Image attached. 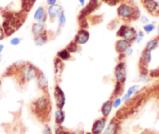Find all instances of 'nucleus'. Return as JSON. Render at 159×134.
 <instances>
[{
    "label": "nucleus",
    "mask_w": 159,
    "mask_h": 134,
    "mask_svg": "<svg viewBox=\"0 0 159 134\" xmlns=\"http://www.w3.org/2000/svg\"><path fill=\"white\" fill-rule=\"evenodd\" d=\"M52 102L49 94H42L30 103V110L39 121L48 123L52 112Z\"/></svg>",
    "instance_id": "obj_1"
},
{
    "label": "nucleus",
    "mask_w": 159,
    "mask_h": 134,
    "mask_svg": "<svg viewBox=\"0 0 159 134\" xmlns=\"http://www.w3.org/2000/svg\"><path fill=\"white\" fill-rule=\"evenodd\" d=\"M117 16L119 19L125 23L138 20L140 17V12L134 2L129 0H123L117 7Z\"/></svg>",
    "instance_id": "obj_2"
},
{
    "label": "nucleus",
    "mask_w": 159,
    "mask_h": 134,
    "mask_svg": "<svg viewBox=\"0 0 159 134\" xmlns=\"http://www.w3.org/2000/svg\"><path fill=\"white\" fill-rule=\"evenodd\" d=\"M40 69L32 63L25 61L15 74L16 81L20 85H24L35 80L39 73Z\"/></svg>",
    "instance_id": "obj_3"
},
{
    "label": "nucleus",
    "mask_w": 159,
    "mask_h": 134,
    "mask_svg": "<svg viewBox=\"0 0 159 134\" xmlns=\"http://www.w3.org/2000/svg\"><path fill=\"white\" fill-rule=\"evenodd\" d=\"M115 83L124 85L127 79V67L124 60H119L114 68Z\"/></svg>",
    "instance_id": "obj_4"
},
{
    "label": "nucleus",
    "mask_w": 159,
    "mask_h": 134,
    "mask_svg": "<svg viewBox=\"0 0 159 134\" xmlns=\"http://www.w3.org/2000/svg\"><path fill=\"white\" fill-rule=\"evenodd\" d=\"M137 33V30L135 28L128 25L127 23H125L120 26V27L118 29L116 32V36L121 39L126 40L133 44L135 40Z\"/></svg>",
    "instance_id": "obj_5"
},
{
    "label": "nucleus",
    "mask_w": 159,
    "mask_h": 134,
    "mask_svg": "<svg viewBox=\"0 0 159 134\" xmlns=\"http://www.w3.org/2000/svg\"><path fill=\"white\" fill-rule=\"evenodd\" d=\"M151 53L152 52H150V51H146L144 49L142 51L138 61L139 73L149 72L148 67H149L150 64H151V59H152V54H151Z\"/></svg>",
    "instance_id": "obj_6"
},
{
    "label": "nucleus",
    "mask_w": 159,
    "mask_h": 134,
    "mask_svg": "<svg viewBox=\"0 0 159 134\" xmlns=\"http://www.w3.org/2000/svg\"><path fill=\"white\" fill-rule=\"evenodd\" d=\"M53 96L55 99V105H56V109H64L66 102L65 92L63 89L61 88L59 84L56 83L54 87V92H53Z\"/></svg>",
    "instance_id": "obj_7"
},
{
    "label": "nucleus",
    "mask_w": 159,
    "mask_h": 134,
    "mask_svg": "<svg viewBox=\"0 0 159 134\" xmlns=\"http://www.w3.org/2000/svg\"><path fill=\"white\" fill-rule=\"evenodd\" d=\"M35 81H36L37 87L42 92V94H49L48 81L46 75H45L43 71L40 70Z\"/></svg>",
    "instance_id": "obj_8"
},
{
    "label": "nucleus",
    "mask_w": 159,
    "mask_h": 134,
    "mask_svg": "<svg viewBox=\"0 0 159 134\" xmlns=\"http://www.w3.org/2000/svg\"><path fill=\"white\" fill-rule=\"evenodd\" d=\"M140 2L150 15L159 16V3L156 0H140Z\"/></svg>",
    "instance_id": "obj_9"
},
{
    "label": "nucleus",
    "mask_w": 159,
    "mask_h": 134,
    "mask_svg": "<svg viewBox=\"0 0 159 134\" xmlns=\"http://www.w3.org/2000/svg\"><path fill=\"white\" fill-rule=\"evenodd\" d=\"M90 37H91V34L89 31L86 28H80L75 35L73 41L79 46H83L89 41Z\"/></svg>",
    "instance_id": "obj_10"
},
{
    "label": "nucleus",
    "mask_w": 159,
    "mask_h": 134,
    "mask_svg": "<svg viewBox=\"0 0 159 134\" xmlns=\"http://www.w3.org/2000/svg\"><path fill=\"white\" fill-rule=\"evenodd\" d=\"M64 10L62 6L59 3H56L53 6H50L47 8V13H48V19L50 23H53L59 18L61 13H63Z\"/></svg>",
    "instance_id": "obj_11"
},
{
    "label": "nucleus",
    "mask_w": 159,
    "mask_h": 134,
    "mask_svg": "<svg viewBox=\"0 0 159 134\" xmlns=\"http://www.w3.org/2000/svg\"><path fill=\"white\" fill-rule=\"evenodd\" d=\"M65 69V64L63 61L56 57L54 59V76L56 83L59 84L62 81V76Z\"/></svg>",
    "instance_id": "obj_12"
},
{
    "label": "nucleus",
    "mask_w": 159,
    "mask_h": 134,
    "mask_svg": "<svg viewBox=\"0 0 159 134\" xmlns=\"http://www.w3.org/2000/svg\"><path fill=\"white\" fill-rule=\"evenodd\" d=\"M121 129V123L117 118H113L105 126L102 134H119Z\"/></svg>",
    "instance_id": "obj_13"
},
{
    "label": "nucleus",
    "mask_w": 159,
    "mask_h": 134,
    "mask_svg": "<svg viewBox=\"0 0 159 134\" xmlns=\"http://www.w3.org/2000/svg\"><path fill=\"white\" fill-rule=\"evenodd\" d=\"M107 125V118L105 117H101L97 119L93 123L91 126V134H102L105 129V126Z\"/></svg>",
    "instance_id": "obj_14"
},
{
    "label": "nucleus",
    "mask_w": 159,
    "mask_h": 134,
    "mask_svg": "<svg viewBox=\"0 0 159 134\" xmlns=\"http://www.w3.org/2000/svg\"><path fill=\"white\" fill-rule=\"evenodd\" d=\"M130 47H132V43L121 38H119L115 43V51L119 55H123L125 51Z\"/></svg>",
    "instance_id": "obj_15"
},
{
    "label": "nucleus",
    "mask_w": 159,
    "mask_h": 134,
    "mask_svg": "<svg viewBox=\"0 0 159 134\" xmlns=\"http://www.w3.org/2000/svg\"><path fill=\"white\" fill-rule=\"evenodd\" d=\"M34 19L36 22L46 23L48 19V13H47V9L45 6H38L35 10L34 13Z\"/></svg>",
    "instance_id": "obj_16"
},
{
    "label": "nucleus",
    "mask_w": 159,
    "mask_h": 134,
    "mask_svg": "<svg viewBox=\"0 0 159 134\" xmlns=\"http://www.w3.org/2000/svg\"><path fill=\"white\" fill-rule=\"evenodd\" d=\"M140 89V86L139 85H133L132 86L129 87L126 92V93L122 97V100L124 103H127L131 100V98L134 96Z\"/></svg>",
    "instance_id": "obj_17"
},
{
    "label": "nucleus",
    "mask_w": 159,
    "mask_h": 134,
    "mask_svg": "<svg viewBox=\"0 0 159 134\" xmlns=\"http://www.w3.org/2000/svg\"><path fill=\"white\" fill-rule=\"evenodd\" d=\"M50 35L48 30H45L42 34L34 37V43L37 47H43L50 40Z\"/></svg>",
    "instance_id": "obj_18"
},
{
    "label": "nucleus",
    "mask_w": 159,
    "mask_h": 134,
    "mask_svg": "<svg viewBox=\"0 0 159 134\" xmlns=\"http://www.w3.org/2000/svg\"><path fill=\"white\" fill-rule=\"evenodd\" d=\"M112 109H113L112 98H110L109 99L106 100V101L102 104L100 111L102 116L105 117V118H108V117L110 115V114H111Z\"/></svg>",
    "instance_id": "obj_19"
},
{
    "label": "nucleus",
    "mask_w": 159,
    "mask_h": 134,
    "mask_svg": "<svg viewBox=\"0 0 159 134\" xmlns=\"http://www.w3.org/2000/svg\"><path fill=\"white\" fill-rule=\"evenodd\" d=\"M45 30H46V28H45V23L35 22L31 26V33L34 36V37L38 36L40 34H42Z\"/></svg>",
    "instance_id": "obj_20"
},
{
    "label": "nucleus",
    "mask_w": 159,
    "mask_h": 134,
    "mask_svg": "<svg viewBox=\"0 0 159 134\" xmlns=\"http://www.w3.org/2000/svg\"><path fill=\"white\" fill-rule=\"evenodd\" d=\"M159 47V37L157 36H156L155 37H153L152 39H151L150 40H148L146 43L144 47V50L146 51H150V52H153L154 51H155L157 48Z\"/></svg>",
    "instance_id": "obj_21"
},
{
    "label": "nucleus",
    "mask_w": 159,
    "mask_h": 134,
    "mask_svg": "<svg viewBox=\"0 0 159 134\" xmlns=\"http://www.w3.org/2000/svg\"><path fill=\"white\" fill-rule=\"evenodd\" d=\"M55 123L58 125H62L66 120V112L63 109H56L54 114Z\"/></svg>",
    "instance_id": "obj_22"
},
{
    "label": "nucleus",
    "mask_w": 159,
    "mask_h": 134,
    "mask_svg": "<svg viewBox=\"0 0 159 134\" xmlns=\"http://www.w3.org/2000/svg\"><path fill=\"white\" fill-rule=\"evenodd\" d=\"M72 54H71V53L68 51V49L66 48H64V49L59 51V52L57 53V54H56V57H59V59H61V60L63 61H70L73 58V55H72Z\"/></svg>",
    "instance_id": "obj_23"
},
{
    "label": "nucleus",
    "mask_w": 159,
    "mask_h": 134,
    "mask_svg": "<svg viewBox=\"0 0 159 134\" xmlns=\"http://www.w3.org/2000/svg\"><path fill=\"white\" fill-rule=\"evenodd\" d=\"M36 1L37 0H22L23 9H24V11L25 12L30 11Z\"/></svg>",
    "instance_id": "obj_24"
},
{
    "label": "nucleus",
    "mask_w": 159,
    "mask_h": 134,
    "mask_svg": "<svg viewBox=\"0 0 159 134\" xmlns=\"http://www.w3.org/2000/svg\"><path fill=\"white\" fill-rule=\"evenodd\" d=\"M156 26L155 24L152 23H148L145 24L143 27V31L146 34H150L152 32H154L156 30Z\"/></svg>",
    "instance_id": "obj_25"
},
{
    "label": "nucleus",
    "mask_w": 159,
    "mask_h": 134,
    "mask_svg": "<svg viewBox=\"0 0 159 134\" xmlns=\"http://www.w3.org/2000/svg\"><path fill=\"white\" fill-rule=\"evenodd\" d=\"M57 21H58V29H59V30H61L62 27H64V26L66 25V15L64 12L61 13V15L57 19Z\"/></svg>",
    "instance_id": "obj_26"
},
{
    "label": "nucleus",
    "mask_w": 159,
    "mask_h": 134,
    "mask_svg": "<svg viewBox=\"0 0 159 134\" xmlns=\"http://www.w3.org/2000/svg\"><path fill=\"white\" fill-rule=\"evenodd\" d=\"M79 48H80L79 45H77L76 44H75L73 41H72V42L69 44L68 46L66 47V48L68 49V51H70L71 54H75V53L78 52L80 50Z\"/></svg>",
    "instance_id": "obj_27"
},
{
    "label": "nucleus",
    "mask_w": 159,
    "mask_h": 134,
    "mask_svg": "<svg viewBox=\"0 0 159 134\" xmlns=\"http://www.w3.org/2000/svg\"><path fill=\"white\" fill-rule=\"evenodd\" d=\"M123 100H122V98L120 97H116V98H112V105H113V109H119L120 106L123 104Z\"/></svg>",
    "instance_id": "obj_28"
},
{
    "label": "nucleus",
    "mask_w": 159,
    "mask_h": 134,
    "mask_svg": "<svg viewBox=\"0 0 159 134\" xmlns=\"http://www.w3.org/2000/svg\"><path fill=\"white\" fill-rule=\"evenodd\" d=\"M123 1V0H101V2H105V4L110 6H116L119 5Z\"/></svg>",
    "instance_id": "obj_29"
},
{
    "label": "nucleus",
    "mask_w": 159,
    "mask_h": 134,
    "mask_svg": "<svg viewBox=\"0 0 159 134\" xmlns=\"http://www.w3.org/2000/svg\"><path fill=\"white\" fill-rule=\"evenodd\" d=\"M144 36H145L144 32L142 31V30H139V31H137V36H136L134 42H136L137 44H140V43L142 42V40H143Z\"/></svg>",
    "instance_id": "obj_30"
},
{
    "label": "nucleus",
    "mask_w": 159,
    "mask_h": 134,
    "mask_svg": "<svg viewBox=\"0 0 159 134\" xmlns=\"http://www.w3.org/2000/svg\"><path fill=\"white\" fill-rule=\"evenodd\" d=\"M21 40H21V38L17 37V36H15V37H13L11 40H10V45H12V46L16 47L20 44Z\"/></svg>",
    "instance_id": "obj_31"
},
{
    "label": "nucleus",
    "mask_w": 159,
    "mask_h": 134,
    "mask_svg": "<svg viewBox=\"0 0 159 134\" xmlns=\"http://www.w3.org/2000/svg\"><path fill=\"white\" fill-rule=\"evenodd\" d=\"M149 75L151 77H156L159 78V67L156 69L152 70V71H149Z\"/></svg>",
    "instance_id": "obj_32"
},
{
    "label": "nucleus",
    "mask_w": 159,
    "mask_h": 134,
    "mask_svg": "<svg viewBox=\"0 0 159 134\" xmlns=\"http://www.w3.org/2000/svg\"><path fill=\"white\" fill-rule=\"evenodd\" d=\"M64 128L62 125H58L56 124L54 126V132L55 134H60L62 131L64 130Z\"/></svg>",
    "instance_id": "obj_33"
},
{
    "label": "nucleus",
    "mask_w": 159,
    "mask_h": 134,
    "mask_svg": "<svg viewBox=\"0 0 159 134\" xmlns=\"http://www.w3.org/2000/svg\"><path fill=\"white\" fill-rule=\"evenodd\" d=\"M42 132H43V134H52V130L51 127H50L49 125H48V123H45V124L44 125Z\"/></svg>",
    "instance_id": "obj_34"
},
{
    "label": "nucleus",
    "mask_w": 159,
    "mask_h": 134,
    "mask_svg": "<svg viewBox=\"0 0 159 134\" xmlns=\"http://www.w3.org/2000/svg\"><path fill=\"white\" fill-rule=\"evenodd\" d=\"M140 21L141 22V23H143V25H145V24L148 23H149V19H148V16H140Z\"/></svg>",
    "instance_id": "obj_35"
},
{
    "label": "nucleus",
    "mask_w": 159,
    "mask_h": 134,
    "mask_svg": "<svg viewBox=\"0 0 159 134\" xmlns=\"http://www.w3.org/2000/svg\"><path fill=\"white\" fill-rule=\"evenodd\" d=\"M133 53H134V49L132 48V47H130V48H129L127 50H126V51H125V53H124V54H123V55L125 56V57H129V56L132 55Z\"/></svg>",
    "instance_id": "obj_36"
},
{
    "label": "nucleus",
    "mask_w": 159,
    "mask_h": 134,
    "mask_svg": "<svg viewBox=\"0 0 159 134\" xmlns=\"http://www.w3.org/2000/svg\"><path fill=\"white\" fill-rule=\"evenodd\" d=\"M5 36H6V33H5V31H4L3 27L0 26V40H2L5 38Z\"/></svg>",
    "instance_id": "obj_37"
},
{
    "label": "nucleus",
    "mask_w": 159,
    "mask_h": 134,
    "mask_svg": "<svg viewBox=\"0 0 159 134\" xmlns=\"http://www.w3.org/2000/svg\"><path fill=\"white\" fill-rule=\"evenodd\" d=\"M57 1L58 0H46V4L48 6H50L57 3Z\"/></svg>",
    "instance_id": "obj_38"
},
{
    "label": "nucleus",
    "mask_w": 159,
    "mask_h": 134,
    "mask_svg": "<svg viewBox=\"0 0 159 134\" xmlns=\"http://www.w3.org/2000/svg\"><path fill=\"white\" fill-rule=\"evenodd\" d=\"M78 2L81 7H84L86 5V0H78Z\"/></svg>",
    "instance_id": "obj_39"
},
{
    "label": "nucleus",
    "mask_w": 159,
    "mask_h": 134,
    "mask_svg": "<svg viewBox=\"0 0 159 134\" xmlns=\"http://www.w3.org/2000/svg\"><path fill=\"white\" fill-rule=\"evenodd\" d=\"M4 48H5V46L3 44H0V54H2V51H4Z\"/></svg>",
    "instance_id": "obj_40"
},
{
    "label": "nucleus",
    "mask_w": 159,
    "mask_h": 134,
    "mask_svg": "<svg viewBox=\"0 0 159 134\" xmlns=\"http://www.w3.org/2000/svg\"><path fill=\"white\" fill-rule=\"evenodd\" d=\"M60 134H73V133H72V132H69V131L66 130V129H64V130L62 131V132H61Z\"/></svg>",
    "instance_id": "obj_41"
},
{
    "label": "nucleus",
    "mask_w": 159,
    "mask_h": 134,
    "mask_svg": "<svg viewBox=\"0 0 159 134\" xmlns=\"http://www.w3.org/2000/svg\"><path fill=\"white\" fill-rule=\"evenodd\" d=\"M156 30H157V36L159 37V25H158V27L156 28Z\"/></svg>",
    "instance_id": "obj_42"
},
{
    "label": "nucleus",
    "mask_w": 159,
    "mask_h": 134,
    "mask_svg": "<svg viewBox=\"0 0 159 134\" xmlns=\"http://www.w3.org/2000/svg\"><path fill=\"white\" fill-rule=\"evenodd\" d=\"M1 62H2V57H0V65H1Z\"/></svg>",
    "instance_id": "obj_43"
},
{
    "label": "nucleus",
    "mask_w": 159,
    "mask_h": 134,
    "mask_svg": "<svg viewBox=\"0 0 159 134\" xmlns=\"http://www.w3.org/2000/svg\"><path fill=\"white\" fill-rule=\"evenodd\" d=\"M0 85H1V81H0Z\"/></svg>",
    "instance_id": "obj_44"
}]
</instances>
